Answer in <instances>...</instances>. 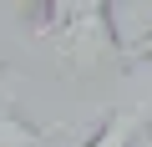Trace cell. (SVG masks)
Returning a JSON list of instances; mask_svg holds the SVG:
<instances>
[{"label":"cell","mask_w":152,"mask_h":147,"mask_svg":"<svg viewBox=\"0 0 152 147\" xmlns=\"http://www.w3.org/2000/svg\"><path fill=\"white\" fill-rule=\"evenodd\" d=\"M147 127H152V107H112L81 147H142Z\"/></svg>","instance_id":"7a4b0ae2"},{"label":"cell","mask_w":152,"mask_h":147,"mask_svg":"<svg viewBox=\"0 0 152 147\" xmlns=\"http://www.w3.org/2000/svg\"><path fill=\"white\" fill-rule=\"evenodd\" d=\"M127 51H132V61H152V31H147L137 46H127Z\"/></svg>","instance_id":"277c9868"},{"label":"cell","mask_w":152,"mask_h":147,"mask_svg":"<svg viewBox=\"0 0 152 147\" xmlns=\"http://www.w3.org/2000/svg\"><path fill=\"white\" fill-rule=\"evenodd\" d=\"M26 31L51 46V56L71 76H122L132 66L127 41L117 36V10L107 0H36L20 10Z\"/></svg>","instance_id":"6da1fadb"},{"label":"cell","mask_w":152,"mask_h":147,"mask_svg":"<svg viewBox=\"0 0 152 147\" xmlns=\"http://www.w3.org/2000/svg\"><path fill=\"white\" fill-rule=\"evenodd\" d=\"M0 102H15V97H10V66H5V61H0Z\"/></svg>","instance_id":"5b68a950"},{"label":"cell","mask_w":152,"mask_h":147,"mask_svg":"<svg viewBox=\"0 0 152 147\" xmlns=\"http://www.w3.org/2000/svg\"><path fill=\"white\" fill-rule=\"evenodd\" d=\"M66 127H41L31 122L15 102H0V147H51Z\"/></svg>","instance_id":"3957f363"}]
</instances>
